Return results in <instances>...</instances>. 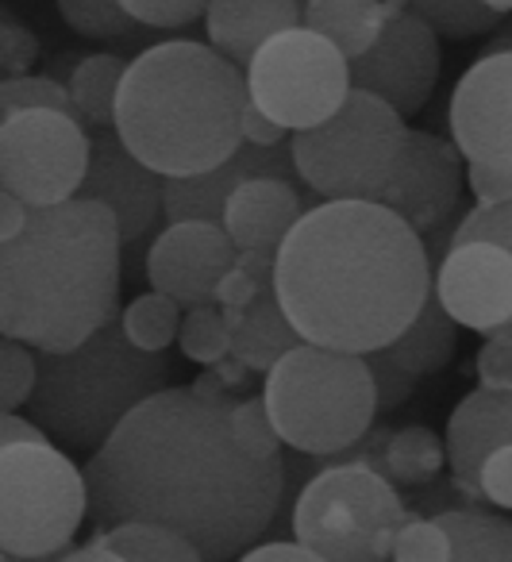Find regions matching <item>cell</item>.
I'll return each instance as SVG.
<instances>
[{
	"mask_svg": "<svg viewBox=\"0 0 512 562\" xmlns=\"http://www.w3.org/2000/svg\"><path fill=\"white\" fill-rule=\"evenodd\" d=\"M97 531L155 524L186 536L204 562H232L258 547L286 493V462L251 459L227 408L189 390L143 401L86 462Z\"/></svg>",
	"mask_w": 512,
	"mask_h": 562,
	"instance_id": "obj_1",
	"label": "cell"
},
{
	"mask_svg": "<svg viewBox=\"0 0 512 562\" xmlns=\"http://www.w3.org/2000/svg\"><path fill=\"white\" fill-rule=\"evenodd\" d=\"M274 290L304 344L374 355L420 316L432 293V258L386 204L324 201L281 243Z\"/></svg>",
	"mask_w": 512,
	"mask_h": 562,
	"instance_id": "obj_2",
	"label": "cell"
},
{
	"mask_svg": "<svg viewBox=\"0 0 512 562\" xmlns=\"http://www.w3.org/2000/svg\"><path fill=\"white\" fill-rule=\"evenodd\" d=\"M120 273L124 239L104 204L32 209L0 247V331L35 351H74L120 316Z\"/></svg>",
	"mask_w": 512,
	"mask_h": 562,
	"instance_id": "obj_3",
	"label": "cell"
},
{
	"mask_svg": "<svg viewBox=\"0 0 512 562\" xmlns=\"http://www.w3.org/2000/svg\"><path fill=\"white\" fill-rule=\"evenodd\" d=\"M247 74L216 47L170 40L127 63L116 135L163 178H193L243 147Z\"/></svg>",
	"mask_w": 512,
	"mask_h": 562,
	"instance_id": "obj_4",
	"label": "cell"
},
{
	"mask_svg": "<svg viewBox=\"0 0 512 562\" xmlns=\"http://www.w3.org/2000/svg\"><path fill=\"white\" fill-rule=\"evenodd\" d=\"M166 355L143 351L127 339L124 313L74 351H40L35 424L70 451H101L109 436L155 393L170 390Z\"/></svg>",
	"mask_w": 512,
	"mask_h": 562,
	"instance_id": "obj_5",
	"label": "cell"
},
{
	"mask_svg": "<svg viewBox=\"0 0 512 562\" xmlns=\"http://www.w3.org/2000/svg\"><path fill=\"white\" fill-rule=\"evenodd\" d=\"M266 408L281 443L301 454H340L363 443L378 416L366 355L301 344L266 374Z\"/></svg>",
	"mask_w": 512,
	"mask_h": 562,
	"instance_id": "obj_6",
	"label": "cell"
},
{
	"mask_svg": "<svg viewBox=\"0 0 512 562\" xmlns=\"http://www.w3.org/2000/svg\"><path fill=\"white\" fill-rule=\"evenodd\" d=\"M409 524L397 485L370 462H335L320 470L293 505V539L324 562H386L397 531Z\"/></svg>",
	"mask_w": 512,
	"mask_h": 562,
	"instance_id": "obj_7",
	"label": "cell"
},
{
	"mask_svg": "<svg viewBox=\"0 0 512 562\" xmlns=\"http://www.w3.org/2000/svg\"><path fill=\"white\" fill-rule=\"evenodd\" d=\"M409 132L397 109L350 89L332 120L293 135L297 178L320 201H378L393 181Z\"/></svg>",
	"mask_w": 512,
	"mask_h": 562,
	"instance_id": "obj_8",
	"label": "cell"
},
{
	"mask_svg": "<svg viewBox=\"0 0 512 562\" xmlns=\"http://www.w3.org/2000/svg\"><path fill=\"white\" fill-rule=\"evenodd\" d=\"M89 516L86 470L55 443L0 447V547L4 554L66 551Z\"/></svg>",
	"mask_w": 512,
	"mask_h": 562,
	"instance_id": "obj_9",
	"label": "cell"
},
{
	"mask_svg": "<svg viewBox=\"0 0 512 562\" xmlns=\"http://www.w3.org/2000/svg\"><path fill=\"white\" fill-rule=\"evenodd\" d=\"M251 104L286 132H309L332 120L350 97V58L309 27L281 32L247 66Z\"/></svg>",
	"mask_w": 512,
	"mask_h": 562,
	"instance_id": "obj_10",
	"label": "cell"
},
{
	"mask_svg": "<svg viewBox=\"0 0 512 562\" xmlns=\"http://www.w3.org/2000/svg\"><path fill=\"white\" fill-rule=\"evenodd\" d=\"M93 139L78 116L32 109L0 120V186L27 209H55L81 193Z\"/></svg>",
	"mask_w": 512,
	"mask_h": 562,
	"instance_id": "obj_11",
	"label": "cell"
},
{
	"mask_svg": "<svg viewBox=\"0 0 512 562\" xmlns=\"http://www.w3.org/2000/svg\"><path fill=\"white\" fill-rule=\"evenodd\" d=\"M439 81V35L412 16L401 0H389V20L378 43L350 63V89L386 101L404 120L416 116Z\"/></svg>",
	"mask_w": 512,
	"mask_h": 562,
	"instance_id": "obj_12",
	"label": "cell"
},
{
	"mask_svg": "<svg viewBox=\"0 0 512 562\" xmlns=\"http://www.w3.org/2000/svg\"><path fill=\"white\" fill-rule=\"evenodd\" d=\"M447 127L466 162L512 173V40H497L458 78Z\"/></svg>",
	"mask_w": 512,
	"mask_h": 562,
	"instance_id": "obj_13",
	"label": "cell"
},
{
	"mask_svg": "<svg viewBox=\"0 0 512 562\" xmlns=\"http://www.w3.org/2000/svg\"><path fill=\"white\" fill-rule=\"evenodd\" d=\"M463 186H466V158L455 147V139L420 132L412 127L404 139V155L397 162V173L389 189L378 196L389 212L404 220L412 232L424 239L435 227H443L458 209H463Z\"/></svg>",
	"mask_w": 512,
	"mask_h": 562,
	"instance_id": "obj_14",
	"label": "cell"
},
{
	"mask_svg": "<svg viewBox=\"0 0 512 562\" xmlns=\"http://www.w3.org/2000/svg\"><path fill=\"white\" fill-rule=\"evenodd\" d=\"M432 290L458 328L497 336L512 324V255L501 243H450L439 266H432Z\"/></svg>",
	"mask_w": 512,
	"mask_h": 562,
	"instance_id": "obj_15",
	"label": "cell"
},
{
	"mask_svg": "<svg viewBox=\"0 0 512 562\" xmlns=\"http://www.w3.org/2000/svg\"><path fill=\"white\" fill-rule=\"evenodd\" d=\"M235 258L240 250L224 224L186 220V224H170L166 232H158L143 266H147L151 290L174 297L181 308H201L216 305L220 281L235 266Z\"/></svg>",
	"mask_w": 512,
	"mask_h": 562,
	"instance_id": "obj_16",
	"label": "cell"
},
{
	"mask_svg": "<svg viewBox=\"0 0 512 562\" xmlns=\"http://www.w3.org/2000/svg\"><path fill=\"white\" fill-rule=\"evenodd\" d=\"M116 216L124 247H140L166 216V178L124 147L116 132L93 135V158L81 193Z\"/></svg>",
	"mask_w": 512,
	"mask_h": 562,
	"instance_id": "obj_17",
	"label": "cell"
},
{
	"mask_svg": "<svg viewBox=\"0 0 512 562\" xmlns=\"http://www.w3.org/2000/svg\"><path fill=\"white\" fill-rule=\"evenodd\" d=\"M247 178H297L293 147H251L243 143L224 166L209 173H193V178H166V220L170 224H186V220H201V224H224V209L232 193Z\"/></svg>",
	"mask_w": 512,
	"mask_h": 562,
	"instance_id": "obj_18",
	"label": "cell"
},
{
	"mask_svg": "<svg viewBox=\"0 0 512 562\" xmlns=\"http://www.w3.org/2000/svg\"><path fill=\"white\" fill-rule=\"evenodd\" d=\"M512 447V390L493 393V390H470L455 405L447 420V467H450V485L458 493H466L470 501L481 497L478 477L481 467L493 451Z\"/></svg>",
	"mask_w": 512,
	"mask_h": 562,
	"instance_id": "obj_19",
	"label": "cell"
},
{
	"mask_svg": "<svg viewBox=\"0 0 512 562\" xmlns=\"http://www.w3.org/2000/svg\"><path fill=\"white\" fill-rule=\"evenodd\" d=\"M304 201L289 178H247L224 209V232L235 250H281L304 216Z\"/></svg>",
	"mask_w": 512,
	"mask_h": 562,
	"instance_id": "obj_20",
	"label": "cell"
},
{
	"mask_svg": "<svg viewBox=\"0 0 512 562\" xmlns=\"http://www.w3.org/2000/svg\"><path fill=\"white\" fill-rule=\"evenodd\" d=\"M209 43L235 66H251V58L281 32L304 27V9L297 0H212Z\"/></svg>",
	"mask_w": 512,
	"mask_h": 562,
	"instance_id": "obj_21",
	"label": "cell"
},
{
	"mask_svg": "<svg viewBox=\"0 0 512 562\" xmlns=\"http://www.w3.org/2000/svg\"><path fill=\"white\" fill-rule=\"evenodd\" d=\"M301 344H304L301 331H297L293 321L286 316L274 285H266V290L251 301V308H243V316L232 328V355L240 362H247L255 374H270V370Z\"/></svg>",
	"mask_w": 512,
	"mask_h": 562,
	"instance_id": "obj_22",
	"label": "cell"
},
{
	"mask_svg": "<svg viewBox=\"0 0 512 562\" xmlns=\"http://www.w3.org/2000/svg\"><path fill=\"white\" fill-rule=\"evenodd\" d=\"M455 347H458V324L450 321V313L443 308V301L435 297V290H432L424 308H420V316L412 321V328L404 331L397 344L381 347V355H386L393 367H401L404 374L424 382L427 374H435V370H443L455 359Z\"/></svg>",
	"mask_w": 512,
	"mask_h": 562,
	"instance_id": "obj_23",
	"label": "cell"
},
{
	"mask_svg": "<svg viewBox=\"0 0 512 562\" xmlns=\"http://www.w3.org/2000/svg\"><path fill=\"white\" fill-rule=\"evenodd\" d=\"M389 20V0H309L304 4V27L324 35L355 63L378 43Z\"/></svg>",
	"mask_w": 512,
	"mask_h": 562,
	"instance_id": "obj_24",
	"label": "cell"
},
{
	"mask_svg": "<svg viewBox=\"0 0 512 562\" xmlns=\"http://www.w3.org/2000/svg\"><path fill=\"white\" fill-rule=\"evenodd\" d=\"M127 63L116 55H86L78 63L70 78V97L78 120L97 132H116V104H120V86H124Z\"/></svg>",
	"mask_w": 512,
	"mask_h": 562,
	"instance_id": "obj_25",
	"label": "cell"
},
{
	"mask_svg": "<svg viewBox=\"0 0 512 562\" xmlns=\"http://www.w3.org/2000/svg\"><path fill=\"white\" fill-rule=\"evenodd\" d=\"M443 467H447V443L432 428H424V424L389 431L378 462H374V470H381L393 485H424Z\"/></svg>",
	"mask_w": 512,
	"mask_h": 562,
	"instance_id": "obj_26",
	"label": "cell"
},
{
	"mask_svg": "<svg viewBox=\"0 0 512 562\" xmlns=\"http://www.w3.org/2000/svg\"><path fill=\"white\" fill-rule=\"evenodd\" d=\"M435 520L455 543L450 562H512V520L481 508H443Z\"/></svg>",
	"mask_w": 512,
	"mask_h": 562,
	"instance_id": "obj_27",
	"label": "cell"
},
{
	"mask_svg": "<svg viewBox=\"0 0 512 562\" xmlns=\"http://www.w3.org/2000/svg\"><path fill=\"white\" fill-rule=\"evenodd\" d=\"M412 16H420L432 27L439 40H474V35L493 32L504 20V12H497L486 0H401Z\"/></svg>",
	"mask_w": 512,
	"mask_h": 562,
	"instance_id": "obj_28",
	"label": "cell"
},
{
	"mask_svg": "<svg viewBox=\"0 0 512 562\" xmlns=\"http://www.w3.org/2000/svg\"><path fill=\"white\" fill-rule=\"evenodd\" d=\"M97 539L116 547L127 562H204V554L186 536L155 524H120V528L97 531Z\"/></svg>",
	"mask_w": 512,
	"mask_h": 562,
	"instance_id": "obj_29",
	"label": "cell"
},
{
	"mask_svg": "<svg viewBox=\"0 0 512 562\" xmlns=\"http://www.w3.org/2000/svg\"><path fill=\"white\" fill-rule=\"evenodd\" d=\"M181 305L166 293L151 290L143 297H135L132 305L124 308V331L135 347L143 351H155V355H166V347L181 336Z\"/></svg>",
	"mask_w": 512,
	"mask_h": 562,
	"instance_id": "obj_30",
	"label": "cell"
},
{
	"mask_svg": "<svg viewBox=\"0 0 512 562\" xmlns=\"http://www.w3.org/2000/svg\"><path fill=\"white\" fill-rule=\"evenodd\" d=\"M181 355L197 367H216L232 355V324H227L224 308L220 305H201L189 308L181 321Z\"/></svg>",
	"mask_w": 512,
	"mask_h": 562,
	"instance_id": "obj_31",
	"label": "cell"
},
{
	"mask_svg": "<svg viewBox=\"0 0 512 562\" xmlns=\"http://www.w3.org/2000/svg\"><path fill=\"white\" fill-rule=\"evenodd\" d=\"M58 12L86 40H132L135 27H143L120 0H58Z\"/></svg>",
	"mask_w": 512,
	"mask_h": 562,
	"instance_id": "obj_32",
	"label": "cell"
},
{
	"mask_svg": "<svg viewBox=\"0 0 512 562\" xmlns=\"http://www.w3.org/2000/svg\"><path fill=\"white\" fill-rule=\"evenodd\" d=\"M40 385V351L20 339H4L0 344V408L16 413L20 405H27Z\"/></svg>",
	"mask_w": 512,
	"mask_h": 562,
	"instance_id": "obj_33",
	"label": "cell"
},
{
	"mask_svg": "<svg viewBox=\"0 0 512 562\" xmlns=\"http://www.w3.org/2000/svg\"><path fill=\"white\" fill-rule=\"evenodd\" d=\"M32 109H55V112H66V116H78L74 109V97L63 81L55 78H12L0 86V120L4 116H16V112H32Z\"/></svg>",
	"mask_w": 512,
	"mask_h": 562,
	"instance_id": "obj_34",
	"label": "cell"
},
{
	"mask_svg": "<svg viewBox=\"0 0 512 562\" xmlns=\"http://www.w3.org/2000/svg\"><path fill=\"white\" fill-rule=\"evenodd\" d=\"M232 420V436L251 459H278L281 454V436L270 420V408H266V397H243L240 405L227 413Z\"/></svg>",
	"mask_w": 512,
	"mask_h": 562,
	"instance_id": "obj_35",
	"label": "cell"
},
{
	"mask_svg": "<svg viewBox=\"0 0 512 562\" xmlns=\"http://www.w3.org/2000/svg\"><path fill=\"white\" fill-rule=\"evenodd\" d=\"M455 559V543H450L447 528L439 520H424V516H409L393 543V562H450Z\"/></svg>",
	"mask_w": 512,
	"mask_h": 562,
	"instance_id": "obj_36",
	"label": "cell"
},
{
	"mask_svg": "<svg viewBox=\"0 0 512 562\" xmlns=\"http://www.w3.org/2000/svg\"><path fill=\"white\" fill-rule=\"evenodd\" d=\"M470 239H489V243H501L504 250L512 255V201L509 204H497V209H466V216L458 220L455 227V239L450 243H470ZM489 339H509L512 344V324H504L497 336Z\"/></svg>",
	"mask_w": 512,
	"mask_h": 562,
	"instance_id": "obj_37",
	"label": "cell"
},
{
	"mask_svg": "<svg viewBox=\"0 0 512 562\" xmlns=\"http://www.w3.org/2000/svg\"><path fill=\"white\" fill-rule=\"evenodd\" d=\"M143 27H189L209 16L212 0H120Z\"/></svg>",
	"mask_w": 512,
	"mask_h": 562,
	"instance_id": "obj_38",
	"label": "cell"
},
{
	"mask_svg": "<svg viewBox=\"0 0 512 562\" xmlns=\"http://www.w3.org/2000/svg\"><path fill=\"white\" fill-rule=\"evenodd\" d=\"M35 58H40V40L4 12V24H0V70H4V81L27 78Z\"/></svg>",
	"mask_w": 512,
	"mask_h": 562,
	"instance_id": "obj_39",
	"label": "cell"
},
{
	"mask_svg": "<svg viewBox=\"0 0 512 562\" xmlns=\"http://www.w3.org/2000/svg\"><path fill=\"white\" fill-rule=\"evenodd\" d=\"M366 362H370L374 385H378V413H393V408H401L404 401H409V393L420 385L416 378L404 374L401 367H393V362H389L381 351L366 355Z\"/></svg>",
	"mask_w": 512,
	"mask_h": 562,
	"instance_id": "obj_40",
	"label": "cell"
},
{
	"mask_svg": "<svg viewBox=\"0 0 512 562\" xmlns=\"http://www.w3.org/2000/svg\"><path fill=\"white\" fill-rule=\"evenodd\" d=\"M478 370V385L493 393H509L512 390V344L509 339H486V347L474 359Z\"/></svg>",
	"mask_w": 512,
	"mask_h": 562,
	"instance_id": "obj_41",
	"label": "cell"
},
{
	"mask_svg": "<svg viewBox=\"0 0 512 562\" xmlns=\"http://www.w3.org/2000/svg\"><path fill=\"white\" fill-rule=\"evenodd\" d=\"M478 490H481V501L512 513V447H501V451L489 454L486 467H481Z\"/></svg>",
	"mask_w": 512,
	"mask_h": 562,
	"instance_id": "obj_42",
	"label": "cell"
},
{
	"mask_svg": "<svg viewBox=\"0 0 512 562\" xmlns=\"http://www.w3.org/2000/svg\"><path fill=\"white\" fill-rule=\"evenodd\" d=\"M466 189L474 193L478 209H497V204L512 201V173L481 162H466Z\"/></svg>",
	"mask_w": 512,
	"mask_h": 562,
	"instance_id": "obj_43",
	"label": "cell"
},
{
	"mask_svg": "<svg viewBox=\"0 0 512 562\" xmlns=\"http://www.w3.org/2000/svg\"><path fill=\"white\" fill-rule=\"evenodd\" d=\"M263 290H266L263 281H255L247 270H240V266H232V270L224 273V281H220V290H216V305L224 308V316H227L232 328L243 316V308H251V301H255Z\"/></svg>",
	"mask_w": 512,
	"mask_h": 562,
	"instance_id": "obj_44",
	"label": "cell"
},
{
	"mask_svg": "<svg viewBox=\"0 0 512 562\" xmlns=\"http://www.w3.org/2000/svg\"><path fill=\"white\" fill-rule=\"evenodd\" d=\"M286 135L289 132L278 120L266 116L258 104H247V112H243V143H251V147H281Z\"/></svg>",
	"mask_w": 512,
	"mask_h": 562,
	"instance_id": "obj_45",
	"label": "cell"
},
{
	"mask_svg": "<svg viewBox=\"0 0 512 562\" xmlns=\"http://www.w3.org/2000/svg\"><path fill=\"white\" fill-rule=\"evenodd\" d=\"M240 562H324L316 551L293 543H263V547H251L247 554H240Z\"/></svg>",
	"mask_w": 512,
	"mask_h": 562,
	"instance_id": "obj_46",
	"label": "cell"
},
{
	"mask_svg": "<svg viewBox=\"0 0 512 562\" xmlns=\"http://www.w3.org/2000/svg\"><path fill=\"white\" fill-rule=\"evenodd\" d=\"M27 220H32V209H27L16 193L0 189V239H4V243L16 239V235L27 227Z\"/></svg>",
	"mask_w": 512,
	"mask_h": 562,
	"instance_id": "obj_47",
	"label": "cell"
},
{
	"mask_svg": "<svg viewBox=\"0 0 512 562\" xmlns=\"http://www.w3.org/2000/svg\"><path fill=\"white\" fill-rule=\"evenodd\" d=\"M47 431L40 428V424L24 420V416L16 413H4L0 416V447L4 443H47Z\"/></svg>",
	"mask_w": 512,
	"mask_h": 562,
	"instance_id": "obj_48",
	"label": "cell"
},
{
	"mask_svg": "<svg viewBox=\"0 0 512 562\" xmlns=\"http://www.w3.org/2000/svg\"><path fill=\"white\" fill-rule=\"evenodd\" d=\"M209 370H212V374H216V382L224 385V390L232 393V397H235V393H240V390H247L251 378H255V370H251L247 362L235 359V355H227L224 362H216V367H209Z\"/></svg>",
	"mask_w": 512,
	"mask_h": 562,
	"instance_id": "obj_49",
	"label": "cell"
},
{
	"mask_svg": "<svg viewBox=\"0 0 512 562\" xmlns=\"http://www.w3.org/2000/svg\"><path fill=\"white\" fill-rule=\"evenodd\" d=\"M63 562H127V559L116 551V547L101 543V539L93 536L86 547H70V551L63 554Z\"/></svg>",
	"mask_w": 512,
	"mask_h": 562,
	"instance_id": "obj_50",
	"label": "cell"
},
{
	"mask_svg": "<svg viewBox=\"0 0 512 562\" xmlns=\"http://www.w3.org/2000/svg\"><path fill=\"white\" fill-rule=\"evenodd\" d=\"M78 63H81L78 55H58L47 78H55V81H63V86H70V78H74V70H78Z\"/></svg>",
	"mask_w": 512,
	"mask_h": 562,
	"instance_id": "obj_51",
	"label": "cell"
},
{
	"mask_svg": "<svg viewBox=\"0 0 512 562\" xmlns=\"http://www.w3.org/2000/svg\"><path fill=\"white\" fill-rule=\"evenodd\" d=\"M70 551V547H66ZM66 551H55V554H4V562H63Z\"/></svg>",
	"mask_w": 512,
	"mask_h": 562,
	"instance_id": "obj_52",
	"label": "cell"
},
{
	"mask_svg": "<svg viewBox=\"0 0 512 562\" xmlns=\"http://www.w3.org/2000/svg\"><path fill=\"white\" fill-rule=\"evenodd\" d=\"M486 4H493V9H497V12H504V16L512 12V0H486Z\"/></svg>",
	"mask_w": 512,
	"mask_h": 562,
	"instance_id": "obj_53",
	"label": "cell"
},
{
	"mask_svg": "<svg viewBox=\"0 0 512 562\" xmlns=\"http://www.w3.org/2000/svg\"><path fill=\"white\" fill-rule=\"evenodd\" d=\"M297 4H301V9H304V4H309V0H297Z\"/></svg>",
	"mask_w": 512,
	"mask_h": 562,
	"instance_id": "obj_54",
	"label": "cell"
}]
</instances>
